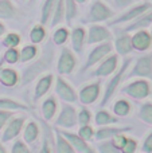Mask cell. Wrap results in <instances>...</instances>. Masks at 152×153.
<instances>
[{
  "label": "cell",
  "mask_w": 152,
  "mask_h": 153,
  "mask_svg": "<svg viewBox=\"0 0 152 153\" xmlns=\"http://www.w3.org/2000/svg\"><path fill=\"white\" fill-rule=\"evenodd\" d=\"M53 56H54V54L51 53V51L50 53H46V54H43L42 58H40L38 62H35L34 65L27 67L24 74H23V81H22V83L26 85V83H28V82L34 81V78L38 74H40L42 71L47 70L51 65V58H53Z\"/></svg>",
  "instance_id": "1"
},
{
  "label": "cell",
  "mask_w": 152,
  "mask_h": 153,
  "mask_svg": "<svg viewBox=\"0 0 152 153\" xmlns=\"http://www.w3.org/2000/svg\"><path fill=\"white\" fill-rule=\"evenodd\" d=\"M123 91L127 93V94L132 98L143 100V98L148 97V95L151 94V87L147 81L140 79V81H135V82H132V83H129L128 86H125Z\"/></svg>",
  "instance_id": "2"
},
{
  "label": "cell",
  "mask_w": 152,
  "mask_h": 153,
  "mask_svg": "<svg viewBox=\"0 0 152 153\" xmlns=\"http://www.w3.org/2000/svg\"><path fill=\"white\" fill-rule=\"evenodd\" d=\"M131 65V59H128V61H125V63L123 65V67H121L120 70H118V73L116 74L115 76L112 78V81L109 82V83L107 85V90H105V94H104V98H102V102L101 105H107V102L110 100V97L113 95V93L116 91V89H117V86L120 85V82L123 81V76L125 74L127 69H128V66Z\"/></svg>",
  "instance_id": "3"
},
{
  "label": "cell",
  "mask_w": 152,
  "mask_h": 153,
  "mask_svg": "<svg viewBox=\"0 0 152 153\" xmlns=\"http://www.w3.org/2000/svg\"><path fill=\"white\" fill-rule=\"evenodd\" d=\"M129 76L131 78L132 76H147V78L152 79V54L137 59L136 65H135Z\"/></svg>",
  "instance_id": "4"
},
{
  "label": "cell",
  "mask_w": 152,
  "mask_h": 153,
  "mask_svg": "<svg viewBox=\"0 0 152 153\" xmlns=\"http://www.w3.org/2000/svg\"><path fill=\"white\" fill-rule=\"evenodd\" d=\"M77 113L75 109L70 105H63L62 106L61 114H59L58 120H57V125L63 128H73L77 124Z\"/></svg>",
  "instance_id": "5"
},
{
  "label": "cell",
  "mask_w": 152,
  "mask_h": 153,
  "mask_svg": "<svg viewBox=\"0 0 152 153\" xmlns=\"http://www.w3.org/2000/svg\"><path fill=\"white\" fill-rule=\"evenodd\" d=\"M110 16H113V12L104 4L102 1H96L90 8L89 12V22H101L107 20Z\"/></svg>",
  "instance_id": "6"
},
{
  "label": "cell",
  "mask_w": 152,
  "mask_h": 153,
  "mask_svg": "<svg viewBox=\"0 0 152 153\" xmlns=\"http://www.w3.org/2000/svg\"><path fill=\"white\" fill-rule=\"evenodd\" d=\"M152 5L150 3H144V4H139L136 5V7H132L131 10L128 11V12H125L124 15H121L120 18H116L113 19L112 22H110V26H113V24H117V23H123V22H129V20H135V19L137 18V16H140L142 13H144L147 10H150Z\"/></svg>",
  "instance_id": "7"
},
{
  "label": "cell",
  "mask_w": 152,
  "mask_h": 153,
  "mask_svg": "<svg viewBox=\"0 0 152 153\" xmlns=\"http://www.w3.org/2000/svg\"><path fill=\"white\" fill-rule=\"evenodd\" d=\"M55 91L59 97L66 102H75L77 101V94L73 90V87L67 83L65 79H62L61 76L57 78V86H55Z\"/></svg>",
  "instance_id": "8"
},
{
  "label": "cell",
  "mask_w": 152,
  "mask_h": 153,
  "mask_svg": "<svg viewBox=\"0 0 152 153\" xmlns=\"http://www.w3.org/2000/svg\"><path fill=\"white\" fill-rule=\"evenodd\" d=\"M110 51H112V45H110L109 42H108V43H104V45L98 46V47H96L90 54H89L88 62H86L85 66H83V70H88L90 66L96 65L97 62L101 61L104 56H107L108 54L110 53Z\"/></svg>",
  "instance_id": "9"
},
{
  "label": "cell",
  "mask_w": 152,
  "mask_h": 153,
  "mask_svg": "<svg viewBox=\"0 0 152 153\" xmlns=\"http://www.w3.org/2000/svg\"><path fill=\"white\" fill-rule=\"evenodd\" d=\"M75 67V58L72 54V51L65 48L62 50L61 56L58 61V71L61 74H70Z\"/></svg>",
  "instance_id": "10"
},
{
  "label": "cell",
  "mask_w": 152,
  "mask_h": 153,
  "mask_svg": "<svg viewBox=\"0 0 152 153\" xmlns=\"http://www.w3.org/2000/svg\"><path fill=\"white\" fill-rule=\"evenodd\" d=\"M100 95V83H90L82 87L80 91V100L82 103L90 105Z\"/></svg>",
  "instance_id": "11"
},
{
  "label": "cell",
  "mask_w": 152,
  "mask_h": 153,
  "mask_svg": "<svg viewBox=\"0 0 152 153\" xmlns=\"http://www.w3.org/2000/svg\"><path fill=\"white\" fill-rule=\"evenodd\" d=\"M23 124H24L23 117H16V118L11 120V122L8 124V126L5 128L4 133H3V143H7V141L15 138L16 136L20 133L22 128H23Z\"/></svg>",
  "instance_id": "12"
},
{
  "label": "cell",
  "mask_w": 152,
  "mask_h": 153,
  "mask_svg": "<svg viewBox=\"0 0 152 153\" xmlns=\"http://www.w3.org/2000/svg\"><path fill=\"white\" fill-rule=\"evenodd\" d=\"M110 39V32L108 28L102 26H92L89 28V36H88V45L92 43H98L104 40Z\"/></svg>",
  "instance_id": "13"
},
{
  "label": "cell",
  "mask_w": 152,
  "mask_h": 153,
  "mask_svg": "<svg viewBox=\"0 0 152 153\" xmlns=\"http://www.w3.org/2000/svg\"><path fill=\"white\" fill-rule=\"evenodd\" d=\"M152 45V38L151 34H148L144 30H140L136 34L132 36V46L133 48L139 51H145L147 48H150V46Z\"/></svg>",
  "instance_id": "14"
},
{
  "label": "cell",
  "mask_w": 152,
  "mask_h": 153,
  "mask_svg": "<svg viewBox=\"0 0 152 153\" xmlns=\"http://www.w3.org/2000/svg\"><path fill=\"white\" fill-rule=\"evenodd\" d=\"M115 45H116V50L121 54V55H125V54L131 53L133 46H132V38L127 34L125 31H120V34H117L115 40Z\"/></svg>",
  "instance_id": "15"
},
{
  "label": "cell",
  "mask_w": 152,
  "mask_h": 153,
  "mask_svg": "<svg viewBox=\"0 0 152 153\" xmlns=\"http://www.w3.org/2000/svg\"><path fill=\"white\" fill-rule=\"evenodd\" d=\"M59 132L70 141V144L73 145V148H74L75 151H78V152H93L94 151L93 148H90V146L85 143V140H83L81 136H75L70 132H65V130H59Z\"/></svg>",
  "instance_id": "16"
},
{
  "label": "cell",
  "mask_w": 152,
  "mask_h": 153,
  "mask_svg": "<svg viewBox=\"0 0 152 153\" xmlns=\"http://www.w3.org/2000/svg\"><path fill=\"white\" fill-rule=\"evenodd\" d=\"M116 67H117V56L110 55L109 58H107L101 65H100V67L93 73V75L107 76V75L112 74V73L116 70Z\"/></svg>",
  "instance_id": "17"
},
{
  "label": "cell",
  "mask_w": 152,
  "mask_h": 153,
  "mask_svg": "<svg viewBox=\"0 0 152 153\" xmlns=\"http://www.w3.org/2000/svg\"><path fill=\"white\" fill-rule=\"evenodd\" d=\"M151 23H152V10L150 8V10H147L144 13L137 16V18L133 20V23H132L129 27H127L125 31H136V30L145 28V27L151 26Z\"/></svg>",
  "instance_id": "18"
},
{
  "label": "cell",
  "mask_w": 152,
  "mask_h": 153,
  "mask_svg": "<svg viewBox=\"0 0 152 153\" xmlns=\"http://www.w3.org/2000/svg\"><path fill=\"white\" fill-rule=\"evenodd\" d=\"M51 83H53V75H46V76H43V78H40L39 82L37 83V87H35L34 100L38 101L40 97H43V95L48 91Z\"/></svg>",
  "instance_id": "19"
},
{
  "label": "cell",
  "mask_w": 152,
  "mask_h": 153,
  "mask_svg": "<svg viewBox=\"0 0 152 153\" xmlns=\"http://www.w3.org/2000/svg\"><path fill=\"white\" fill-rule=\"evenodd\" d=\"M19 81V75L18 73L13 69H1L0 70V82L4 86H15Z\"/></svg>",
  "instance_id": "20"
},
{
  "label": "cell",
  "mask_w": 152,
  "mask_h": 153,
  "mask_svg": "<svg viewBox=\"0 0 152 153\" xmlns=\"http://www.w3.org/2000/svg\"><path fill=\"white\" fill-rule=\"evenodd\" d=\"M83 42H85V30L82 27H77L73 30L72 34V43H73V48L78 53L82 51L83 47Z\"/></svg>",
  "instance_id": "21"
},
{
  "label": "cell",
  "mask_w": 152,
  "mask_h": 153,
  "mask_svg": "<svg viewBox=\"0 0 152 153\" xmlns=\"http://www.w3.org/2000/svg\"><path fill=\"white\" fill-rule=\"evenodd\" d=\"M16 8L10 0H0V19H12L16 15Z\"/></svg>",
  "instance_id": "22"
},
{
  "label": "cell",
  "mask_w": 152,
  "mask_h": 153,
  "mask_svg": "<svg viewBox=\"0 0 152 153\" xmlns=\"http://www.w3.org/2000/svg\"><path fill=\"white\" fill-rule=\"evenodd\" d=\"M131 128L127 126V128H102L100 129L98 132L96 133V138L97 140H105V138H112L113 136L118 134V133H123V132H127Z\"/></svg>",
  "instance_id": "23"
},
{
  "label": "cell",
  "mask_w": 152,
  "mask_h": 153,
  "mask_svg": "<svg viewBox=\"0 0 152 153\" xmlns=\"http://www.w3.org/2000/svg\"><path fill=\"white\" fill-rule=\"evenodd\" d=\"M57 111V102L54 97H48L42 105V114L46 120H51Z\"/></svg>",
  "instance_id": "24"
},
{
  "label": "cell",
  "mask_w": 152,
  "mask_h": 153,
  "mask_svg": "<svg viewBox=\"0 0 152 153\" xmlns=\"http://www.w3.org/2000/svg\"><path fill=\"white\" fill-rule=\"evenodd\" d=\"M55 5H57V0H45L42 7V16H40V23L43 26L50 20V16L53 15L54 10H55Z\"/></svg>",
  "instance_id": "25"
},
{
  "label": "cell",
  "mask_w": 152,
  "mask_h": 153,
  "mask_svg": "<svg viewBox=\"0 0 152 153\" xmlns=\"http://www.w3.org/2000/svg\"><path fill=\"white\" fill-rule=\"evenodd\" d=\"M57 152H75V149L73 148V145L70 144V141L57 129Z\"/></svg>",
  "instance_id": "26"
},
{
  "label": "cell",
  "mask_w": 152,
  "mask_h": 153,
  "mask_svg": "<svg viewBox=\"0 0 152 153\" xmlns=\"http://www.w3.org/2000/svg\"><path fill=\"white\" fill-rule=\"evenodd\" d=\"M23 136H24V140H26L27 143H34V141L38 138V136H39V129H38L37 124H35L34 121L27 124Z\"/></svg>",
  "instance_id": "27"
},
{
  "label": "cell",
  "mask_w": 152,
  "mask_h": 153,
  "mask_svg": "<svg viewBox=\"0 0 152 153\" xmlns=\"http://www.w3.org/2000/svg\"><path fill=\"white\" fill-rule=\"evenodd\" d=\"M0 109H3V110H22V109H27V106L16 102L11 98H0Z\"/></svg>",
  "instance_id": "28"
},
{
  "label": "cell",
  "mask_w": 152,
  "mask_h": 153,
  "mask_svg": "<svg viewBox=\"0 0 152 153\" xmlns=\"http://www.w3.org/2000/svg\"><path fill=\"white\" fill-rule=\"evenodd\" d=\"M65 11H66V5H65V0H58L55 5V11H54V18L51 24L57 26L58 23H61L65 18Z\"/></svg>",
  "instance_id": "29"
},
{
  "label": "cell",
  "mask_w": 152,
  "mask_h": 153,
  "mask_svg": "<svg viewBox=\"0 0 152 153\" xmlns=\"http://www.w3.org/2000/svg\"><path fill=\"white\" fill-rule=\"evenodd\" d=\"M113 110H115V113L117 114L118 117H125V116H128L129 111H131V105H129V102L125 100H118L117 102L115 103V106H113Z\"/></svg>",
  "instance_id": "30"
},
{
  "label": "cell",
  "mask_w": 152,
  "mask_h": 153,
  "mask_svg": "<svg viewBox=\"0 0 152 153\" xmlns=\"http://www.w3.org/2000/svg\"><path fill=\"white\" fill-rule=\"evenodd\" d=\"M117 122V118L112 117L108 111L105 110H100L98 113L96 114V124L97 125H110Z\"/></svg>",
  "instance_id": "31"
},
{
  "label": "cell",
  "mask_w": 152,
  "mask_h": 153,
  "mask_svg": "<svg viewBox=\"0 0 152 153\" xmlns=\"http://www.w3.org/2000/svg\"><path fill=\"white\" fill-rule=\"evenodd\" d=\"M45 35H46V31H45L43 24L35 26L34 28L31 30V32H30V39H31V42H34V43H40L43 39H45Z\"/></svg>",
  "instance_id": "32"
},
{
  "label": "cell",
  "mask_w": 152,
  "mask_h": 153,
  "mask_svg": "<svg viewBox=\"0 0 152 153\" xmlns=\"http://www.w3.org/2000/svg\"><path fill=\"white\" fill-rule=\"evenodd\" d=\"M37 47L35 46H24L20 51V61L22 62H28L37 56Z\"/></svg>",
  "instance_id": "33"
},
{
  "label": "cell",
  "mask_w": 152,
  "mask_h": 153,
  "mask_svg": "<svg viewBox=\"0 0 152 153\" xmlns=\"http://www.w3.org/2000/svg\"><path fill=\"white\" fill-rule=\"evenodd\" d=\"M3 59H4V62H7V63L13 65L18 61H20V54L18 53V50H16L15 47H8V50L4 53Z\"/></svg>",
  "instance_id": "34"
},
{
  "label": "cell",
  "mask_w": 152,
  "mask_h": 153,
  "mask_svg": "<svg viewBox=\"0 0 152 153\" xmlns=\"http://www.w3.org/2000/svg\"><path fill=\"white\" fill-rule=\"evenodd\" d=\"M139 117L144 122H148V124L152 125V103H144V105L142 106Z\"/></svg>",
  "instance_id": "35"
},
{
  "label": "cell",
  "mask_w": 152,
  "mask_h": 153,
  "mask_svg": "<svg viewBox=\"0 0 152 153\" xmlns=\"http://www.w3.org/2000/svg\"><path fill=\"white\" fill-rule=\"evenodd\" d=\"M65 5H66V19H67V22H72L73 18L77 15L75 0H65Z\"/></svg>",
  "instance_id": "36"
},
{
  "label": "cell",
  "mask_w": 152,
  "mask_h": 153,
  "mask_svg": "<svg viewBox=\"0 0 152 153\" xmlns=\"http://www.w3.org/2000/svg\"><path fill=\"white\" fill-rule=\"evenodd\" d=\"M19 43H20V36H19L18 34H15V32L8 34L7 36L3 39V45H4L5 47H16Z\"/></svg>",
  "instance_id": "37"
},
{
  "label": "cell",
  "mask_w": 152,
  "mask_h": 153,
  "mask_svg": "<svg viewBox=\"0 0 152 153\" xmlns=\"http://www.w3.org/2000/svg\"><path fill=\"white\" fill-rule=\"evenodd\" d=\"M67 36H69V32H67L66 28H58L53 35V40L57 43V45H63L67 40Z\"/></svg>",
  "instance_id": "38"
},
{
  "label": "cell",
  "mask_w": 152,
  "mask_h": 153,
  "mask_svg": "<svg viewBox=\"0 0 152 153\" xmlns=\"http://www.w3.org/2000/svg\"><path fill=\"white\" fill-rule=\"evenodd\" d=\"M127 140H128V138H127L125 136H123L121 133H118V134H116V136H113L112 137L113 144H115V146L118 149V151H123V148L125 146Z\"/></svg>",
  "instance_id": "39"
},
{
  "label": "cell",
  "mask_w": 152,
  "mask_h": 153,
  "mask_svg": "<svg viewBox=\"0 0 152 153\" xmlns=\"http://www.w3.org/2000/svg\"><path fill=\"white\" fill-rule=\"evenodd\" d=\"M12 116H13L12 110H3V109H0V129L7 124L8 120L12 118Z\"/></svg>",
  "instance_id": "40"
},
{
  "label": "cell",
  "mask_w": 152,
  "mask_h": 153,
  "mask_svg": "<svg viewBox=\"0 0 152 153\" xmlns=\"http://www.w3.org/2000/svg\"><path fill=\"white\" fill-rule=\"evenodd\" d=\"M78 122H80L81 125H88L89 122H90V111H89L88 109L83 108L82 110L80 111V114H78Z\"/></svg>",
  "instance_id": "41"
},
{
  "label": "cell",
  "mask_w": 152,
  "mask_h": 153,
  "mask_svg": "<svg viewBox=\"0 0 152 153\" xmlns=\"http://www.w3.org/2000/svg\"><path fill=\"white\" fill-rule=\"evenodd\" d=\"M11 152H12V153H28L30 149L27 148L26 144H24L23 141L18 140L15 144H13V146H12V149H11Z\"/></svg>",
  "instance_id": "42"
},
{
  "label": "cell",
  "mask_w": 152,
  "mask_h": 153,
  "mask_svg": "<svg viewBox=\"0 0 152 153\" xmlns=\"http://www.w3.org/2000/svg\"><path fill=\"white\" fill-rule=\"evenodd\" d=\"M93 129H92L89 125H82V128L80 129V136L83 138V140H90L93 137Z\"/></svg>",
  "instance_id": "43"
},
{
  "label": "cell",
  "mask_w": 152,
  "mask_h": 153,
  "mask_svg": "<svg viewBox=\"0 0 152 153\" xmlns=\"http://www.w3.org/2000/svg\"><path fill=\"white\" fill-rule=\"evenodd\" d=\"M136 148H137V143H136V141H135L133 138H128V140H127V143H125V146L123 148V151H121V152L132 153V152L136 151Z\"/></svg>",
  "instance_id": "44"
},
{
  "label": "cell",
  "mask_w": 152,
  "mask_h": 153,
  "mask_svg": "<svg viewBox=\"0 0 152 153\" xmlns=\"http://www.w3.org/2000/svg\"><path fill=\"white\" fill-rule=\"evenodd\" d=\"M137 0H115L116 5H117L120 10H123V8H127L129 7V5H132L133 3H136Z\"/></svg>",
  "instance_id": "45"
},
{
  "label": "cell",
  "mask_w": 152,
  "mask_h": 153,
  "mask_svg": "<svg viewBox=\"0 0 152 153\" xmlns=\"http://www.w3.org/2000/svg\"><path fill=\"white\" fill-rule=\"evenodd\" d=\"M100 151H101V152H118V149L115 146L113 141H110V143H108V145H104V144H101V146H100Z\"/></svg>",
  "instance_id": "46"
},
{
  "label": "cell",
  "mask_w": 152,
  "mask_h": 153,
  "mask_svg": "<svg viewBox=\"0 0 152 153\" xmlns=\"http://www.w3.org/2000/svg\"><path fill=\"white\" fill-rule=\"evenodd\" d=\"M143 151H144V152H152V133L147 137V140L144 141Z\"/></svg>",
  "instance_id": "47"
},
{
  "label": "cell",
  "mask_w": 152,
  "mask_h": 153,
  "mask_svg": "<svg viewBox=\"0 0 152 153\" xmlns=\"http://www.w3.org/2000/svg\"><path fill=\"white\" fill-rule=\"evenodd\" d=\"M4 32H5V26L3 23H0V36H1Z\"/></svg>",
  "instance_id": "48"
},
{
  "label": "cell",
  "mask_w": 152,
  "mask_h": 153,
  "mask_svg": "<svg viewBox=\"0 0 152 153\" xmlns=\"http://www.w3.org/2000/svg\"><path fill=\"white\" fill-rule=\"evenodd\" d=\"M0 152H5V148L1 145V144H0Z\"/></svg>",
  "instance_id": "49"
},
{
  "label": "cell",
  "mask_w": 152,
  "mask_h": 153,
  "mask_svg": "<svg viewBox=\"0 0 152 153\" xmlns=\"http://www.w3.org/2000/svg\"><path fill=\"white\" fill-rule=\"evenodd\" d=\"M3 62H4V59H1V61H0V70H1V65H3Z\"/></svg>",
  "instance_id": "50"
},
{
  "label": "cell",
  "mask_w": 152,
  "mask_h": 153,
  "mask_svg": "<svg viewBox=\"0 0 152 153\" xmlns=\"http://www.w3.org/2000/svg\"><path fill=\"white\" fill-rule=\"evenodd\" d=\"M77 3H83V1H86V0H75Z\"/></svg>",
  "instance_id": "51"
},
{
  "label": "cell",
  "mask_w": 152,
  "mask_h": 153,
  "mask_svg": "<svg viewBox=\"0 0 152 153\" xmlns=\"http://www.w3.org/2000/svg\"><path fill=\"white\" fill-rule=\"evenodd\" d=\"M151 38H152V32H151Z\"/></svg>",
  "instance_id": "52"
}]
</instances>
